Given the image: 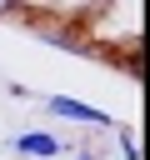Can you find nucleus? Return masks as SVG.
<instances>
[{"instance_id": "1", "label": "nucleus", "mask_w": 150, "mask_h": 160, "mask_svg": "<svg viewBox=\"0 0 150 160\" xmlns=\"http://www.w3.org/2000/svg\"><path fill=\"white\" fill-rule=\"evenodd\" d=\"M50 110H55V115H65V120H85V125H110V115H105V110H95V105H80V100H70V95H55V100H50Z\"/></svg>"}, {"instance_id": "2", "label": "nucleus", "mask_w": 150, "mask_h": 160, "mask_svg": "<svg viewBox=\"0 0 150 160\" xmlns=\"http://www.w3.org/2000/svg\"><path fill=\"white\" fill-rule=\"evenodd\" d=\"M15 150L50 160V155H60V140H55V135H40V130H25V135H15Z\"/></svg>"}, {"instance_id": "3", "label": "nucleus", "mask_w": 150, "mask_h": 160, "mask_svg": "<svg viewBox=\"0 0 150 160\" xmlns=\"http://www.w3.org/2000/svg\"><path fill=\"white\" fill-rule=\"evenodd\" d=\"M5 5H10V0H0V10H5Z\"/></svg>"}, {"instance_id": "4", "label": "nucleus", "mask_w": 150, "mask_h": 160, "mask_svg": "<svg viewBox=\"0 0 150 160\" xmlns=\"http://www.w3.org/2000/svg\"><path fill=\"white\" fill-rule=\"evenodd\" d=\"M80 160H90V155H80Z\"/></svg>"}]
</instances>
